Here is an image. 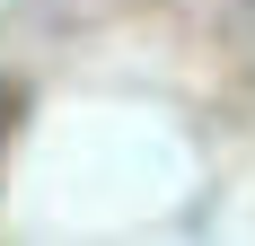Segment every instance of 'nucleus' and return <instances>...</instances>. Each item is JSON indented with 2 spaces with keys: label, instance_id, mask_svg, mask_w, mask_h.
Listing matches in <instances>:
<instances>
[{
  "label": "nucleus",
  "instance_id": "obj_1",
  "mask_svg": "<svg viewBox=\"0 0 255 246\" xmlns=\"http://www.w3.org/2000/svg\"><path fill=\"white\" fill-rule=\"evenodd\" d=\"M0 132H9V97H0Z\"/></svg>",
  "mask_w": 255,
  "mask_h": 246
}]
</instances>
